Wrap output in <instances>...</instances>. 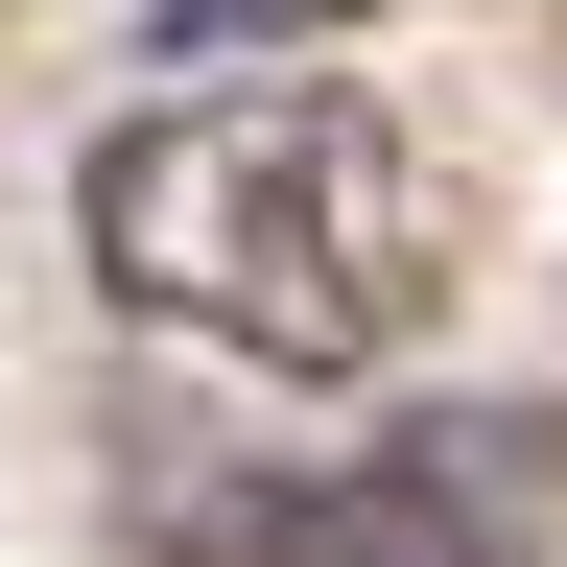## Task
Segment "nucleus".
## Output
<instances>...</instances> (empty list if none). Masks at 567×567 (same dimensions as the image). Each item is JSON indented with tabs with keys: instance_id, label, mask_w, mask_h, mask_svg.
<instances>
[{
	"instance_id": "nucleus-1",
	"label": "nucleus",
	"mask_w": 567,
	"mask_h": 567,
	"mask_svg": "<svg viewBox=\"0 0 567 567\" xmlns=\"http://www.w3.org/2000/svg\"><path fill=\"white\" fill-rule=\"evenodd\" d=\"M71 237L142 331L260 354V379H402L425 308L473 284V166L425 118H379L354 71H166L142 118H95Z\"/></svg>"
},
{
	"instance_id": "nucleus-3",
	"label": "nucleus",
	"mask_w": 567,
	"mask_h": 567,
	"mask_svg": "<svg viewBox=\"0 0 567 567\" xmlns=\"http://www.w3.org/2000/svg\"><path fill=\"white\" fill-rule=\"evenodd\" d=\"M331 24H402V0H142V71H284Z\"/></svg>"
},
{
	"instance_id": "nucleus-2",
	"label": "nucleus",
	"mask_w": 567,
	"mask_h": 567,
	"mask_svg": "<svg viewBox=\"0 0 567 567\" xmlns=\"http://www.w3.org/2000/svg\"><path fill=\"white\" fill-rule=\"evenodd\" d=\"M544 520H567V425L544 402H450V425H379L354 473L189 496L166 567H544Z\"/></svg>"
}]
</instances>
